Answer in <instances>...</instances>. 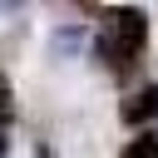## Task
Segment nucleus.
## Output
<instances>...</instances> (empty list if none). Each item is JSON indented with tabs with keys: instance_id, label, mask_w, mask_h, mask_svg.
Returning <instances> with one entry per match:
<instances>
[{
	"instance_id": "3",
	"label": "nucleus",
	"mask_w": 158,
	"mask_h": 158,
	"mask_svg": "<svg viewBox=\"0 0 158 158\" xmlns=\"http://www.w3.org/2000/svg\"><path fill=\"white\" fill-rule=\"evenodd\" d=\"M123 158H158V133H138V138L123 148Z\"/></svg>"
},
{
	"instance_id": "6",
	"label": "nucleus",
	"mask_w": 158,
	"mask_h": 158,
	"mask_svg": "<svg viewBox=\"0 0 158 158\" xmlns=\"http://www.w3.org/2000/svg\"><path fill=\"white\" fill-rule=\"evenodd\" d=\"M0 158H5V133H0Z\"/></svg>"
},
{
	"instance_id": "4",
	"label": "nucleus",
	"mask_w": 158,
	"mask_h": 158,
	"mask_svg": "<svg viewBox=\"0 0 158 158\" xmlns=\"http://www.w3.org/2000/svg\"><path fill=\"white\" fill-rule=\"evenodd\" d=\"M5 104H10V79L0 74V109H5Z\"/></svg>"
},
{
	"instance_id": "1",
	"label": "nucleus",
	"mask_w": 158,
	"mask_h": 158,
	"mask_svg": "<svg viewBox=\"0 0 158 158\" xmlns=\"http://www.w3.org/2000/svg\"><path fill=\"white\" fill-rule=\"evenodd\" d=\"M143 40H148V20H143V10L123 5V10H109V35H104L99 54L109 59V69H128L133 54L143 49Z\"/></svg>"
},
{
	"instance_id": "2",
	"label": "nucleus",
	"mask_w": 158,
	"mask_h": 158,
	"mask_svg": "<svg viewBox=\"0 0 158 158\" xmlns=\"http://www.w3.org/2000/svg\"><path fill=\"white\" fill-rule=\"evenodd\" d=\"M123 123H148V118H158V84H148V89H138L123 109Z\"/></svg>"
},
{
	"instance_id": "5",
	"label": "nucleus",
	"mask_w": 158,
	"mask_h": 158,
	"mask_svg": "<svg viewBox=\"0 0 158 158\" xmlns=\"http://www.w3.org/2000/svg\"><path fill=\"white\" fill-rule=\"evenodd\" d=\"M35 158H54V153H49V148H35Z\"/></svg>"
}]
</instances>
